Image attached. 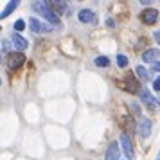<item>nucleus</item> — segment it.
I'll use <instances>...</instances> for the list:
<instances>
[{"instance_id": "1", "label": "nucleus", "mask_w": 160, "mask_h": 160, "mask_svg": "<svg viewBox=\"0 0 160 160\" xmlns=\"http://www.w3.org/2000/svg\"><path fill=\"white\" fill-rule=\"evenodd\" d=\"M31 8H32V11L40 13V16H43L49 23H52V25H61L59 16L56 15V11H52V4L51 2H45V0H42V2H32Z\"/></svg>"}, {"instance_id": "2", "label": "nucleus", "mask_w": 160, "mask_h": 160, "mask_svg": "<svg viewBox=\"0 0 160 160\" xmlns=\"http://www.w3.org/2000/svg\"><path fill=\"white\" fill-rule=\"evenodd\" d=\"M23 63H25V54H22V52H9V56H8V67L9 68L16 70V68H20Z\"/></svg>"}, {"instance_id": "3", "label": "nucleus", "mask_w": 160, "mask_h": 160, "mask_svg": "<svg viewBox=\"0 0 160 160\" xmlns=\"http://www.w3.org/2000/svg\"><path fill=\"white\" fill-rule=\"evenodd\" d=\"M137 126H138V128H137L138 135H140L142 138H148L149 135H151V121H149L148 117H140Z\"/></svg>"}, {"instance_id": "4", "label": "nucleus", "mask_w": 160, "mask_h": 160, "mask_svg": "<svg viewBox=\"0 0 160 160\" xmlns=\"http://www.w3.org/2000/svg\"><path fill=\"white\" fill-rule=\"evenodd\" d=\"M121 146H122V151H124V155H126V158H128V160H133V158H135L133 144H131L130 137H128L126 133H122V135H121Z\"/></svg>"}, {"instance_id": "5", "label": "nucleus", "mask_w": 160, "mask_h": 160, "mask_svg": "<svg viewBox=\"0 0 160 160\" xmlns=\"http://www.w3.org/2000/svg\"><path fill=\"white\" fill-rule=\"evenodd\" d=\"M29 27H31L32 32H51V31H52L51 25H47L45 22L38 20V18H31V20H29Z\"/></svg>"}, {"instance_id": "6", "label": "nucleus", "mask_w": 160, "mask_h": 160, "mask_svg": "<svg viewBox=\"0 0 160 160\" xmlns=\"http://www.w3.org/2000/svg\"><path fill=\"white\" fill-rule=\"evenodd\" d=\"M140 101L148 106V110H155V108H157V99H155V97L151 95V92H149V90H146V88L140 92Z\"/></svg>"}, {"instance_id": "7", "label": "nucleus", "mask_w": 160, "mask_h": 160, "mask_svg": "<svg viewBox=\"0 0 160 160\" xmlns=\"http://www.w3.org/2000/svg\"><path fill=\"white\" fill-rule=\"evenodd\" d=\"M157 16H158L157 9H146V11H142V15H140V20L146 25H153V23L157 22Z\"/></svg>"}, {"instance_id": "8", "label": "nucleus", "mask_w": 160, "mask_h": 160, "mask_svg": "<svg viewBox=\"0 0 160 160\" xmlns=\"http://www.w3.org/2000/svg\"><path fill=\"white\" fill-rule=\"evenodd\" d=\"M11 42H13V45H15L16 49H18V52L25 51L27 47H29V42L25 40L23 36H20L18 32H15V34H11Z\"/></svg>"}, {"instance_id": "9", "label": "nucleus", "mask_w": 160, "mask_h": 160, "mask_svg": "<svg viewBox=\"0 0 160 160\" xmlns=\"http://www.w3.org/2000/svg\"><path fill=\"white\" fill-rule=\"evenodd\" d=\"M142 59H144L146 63H158V59H160V51L158 49H148V51L142 54Z\"/></svg>"}, {"instance_id": "10", "label": "nucleus", "mask_w": 160, "mask_h": 160, "mask_svg": "<svg viewBox=\"0 0 160 160\" xmlns=\"http://www.w3.org/2000/svg\"><path fill=\"white\" fill-rule=\"evenodd\" d=\"M78 18H79V22H83V23H95L97 22V16H95L94 11H90V9H83V11H79Z\"/></svg>"}, {"instance_id": "11", "label": "nucleus", "mask_w": 160, "mask_h": 160, "mask_svg": "<svg viewBox=\"0 0 160 160\" xmlns=\"http://www.w3.org/2000/svg\"><path fill=\"white\" fill-rule=\"evenodd\" d=\"M119 146H117V142H112V144L108 146V149H106V160H119Z\"/></svg>"}, {"instance_id": "12", "label": "nucleus", "mask_w": 160, "mask_h": 160, "mask_svg": "<svg viewBox=\"0 0 160 160\" xmlns=\"http://www.w3.org/2000/svg\"><path fill=\"white\" fill-rule=\"evenodd\" d=\"M126 90L128 92H137L138 90V81L131 74H126Z\"/></svg>"}, {"instance_id": "13", "label": "nucleus", "mask_w": 160, "mask_h": 160, "mask_svg": "<svg viewBox=\"0 0 160 160\" xmlns=\"http://www.w3.org/2000/svg\"><path fill=\"white\" fill-rule=\"evenodd\" d=\"M135 74L138 76V79H142V81H148V79H149V74H148V70H146L142 65H137V67H135Z\"/></svg>"}, {"instance_id": "14", "label": "nucleus", "mask_w": 160, "mask_h": 160, "mask_svg": "<svg viewBox=\"0 0 160 160\" xmlns=\"http://www.w3.org/2000/svg\"><path fill=\"white\" fill-rule=\"evenodd\" d=\"M16 8H18V0H13V2H9L8 6H6V9L2 11V18H6V16H8L9 13H13Z\"/></svg>"}, {"instance_id": "15", "label": "nucleus", "mask_w": 160, "mask_h": 160, "mask_svg": "<svg viewBox=\"0 0 160 160\" xmlns=\"http://www.w3.org/2000/svg\"><path fill=\"white\" fill-rule=\"evenodd\" d=\"M51 4H52V9H58V13H70L65 2H51Z\"/></svg>"}, {"instance_id": "16", "label": "nucleus", "mask_w": 160, "mask_h": 160, "mask_svg": "<svg viewBox=\"0 0 160 160\" xmlns=\"http://www.w3.org/2000/svg\"><path fill=\"white\" fill-rule=\"evenodd\" d=\"M94 63H95L97 67H108V65H110V59L106 58V56H99V58L94 59Z\"/></svg>"}, {"instance_id": "17", "label": "nucleus", "mask_w": 160, "mask_h": 160, "mask_svg": "<svg viewBox=\"0 0 160 160\" xmlns=\"http://www.w3.org/2000/svg\"><path fill=\"white\" fill-rule=\"evenodd\" d=\"M117 65L121 67V68H126V65H128V58L122 56V54H119V56H117Z\"/></svg>"}, {"instance_id": "18", "label": "nucleus", "mask_w": 160, "mask_h": 160, "mask_svg": "<svg viewBox=\"0 0 160 160\" xmlns=\"http://www.w3.org/2000/svg\"><path fill=\"white\" fill-rule=\"evenodd\" d=\"M23 29H25V22H23V20H16L15 22V31L20 32V31H23Z\"/></svg>"}, {"instance_id": "19", "label": "nucleus", "mask_w": 160, "mask_h": 160, "mask_svg": "<svg viewBox=\"0 0 160 160\" xmlns=\"http://www.w3.org/2000/svg\"><path fill=\"white\" fill-rule=\"evenodd\" d=\"M153 88H155L157 92H160V78H157V79L153 81Z\"/></svg>"}, {"instance_id": "20", "label": "nucleus", "mask_w": 160, "mask_h": 160, "mask_svg": "<svg viewBox=\"0 0 160 160\" xmlns=\"http://www.w3.org/2000/svg\"><path fill=\"white\" fill-rule=\"evenodd\" d=\"M2 54H8V40H2Z\"/></svg>"}, {"instance_id": "21", "label": "nucleus", "mask_w": 160, "mask_h": 160, "mask_svg": "<svg viewBox=\"0 0 160 160\" xmlns=\"http://www.w3.org/2000/svg\"><path fill=\"white\" fill-rule=\"evenodd\" d=\"M151 70H157V72H160V61H158V63H153Z\"/></svg>"}, {"instance_id": "22", "label": "nucleus", "mask_w": 160, "mask_h": 160, "mask_svg": "<svg viewBox=\"0 0 160 160\" xmlns=\"http://www.w3.org/2000/svg\"><path fill=\"white\" fill-rule=\"evenodd\" d=\"M106 25H108V27H115V22H113L112 18H108V20H106Z\"/></svg>"}, {"instance_id": "23", "label": "nucleus", "mask_w": 160, "mask_h": 160, "mask_svg": "<svg viewBox=\"0 0 160 160\" xmlns=\"http://www.w3.org/2000/svg\"><path fill=\"white\" fill-rule=\"evenodd\" d=\"M155 40L160 43V31H155Z\"/></svg>"}, {"instance_id": "24", "label": "nucleus", "mask_w": 160, "mask_h": 160, "mask_svg": "<svg viewBox=\"0 0 160 160\" xmlns=\"http://www.w3.org/2000/svg\"><path fill=\"white\" fill-rule=\"evenodd\" d=\"M155 160H160V151H158V155H157V157H155Z\"/></svg>"}]
</instances>
